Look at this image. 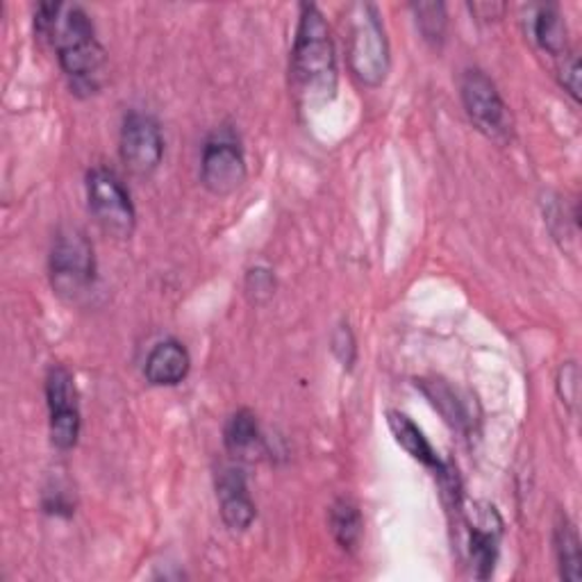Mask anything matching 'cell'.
<instances>
[{"mask_svg":"<svg viewBox=\"0 0 582 582\" xmlns=\"http://www.w3.org/2000/svg\"><path fill=\"white\" fill-rule=\"evenodd\" d=\"M223 441L225 448L235 456H244L257 441H260V424H257V416L250 410H239L235 412L223 430Z\"/></svg>","mask_w":582,"mask_h":582,"instance_id":"2e32d148","label":"cell"},{"mask_svg":"<svg viewBox=\"0 0 582 582\" xmlns=\"http://www.w3.org/2000/svg\"><path fill=\"white\" fill-rule=\"evenodd\" d=\"M331 533H333L335 541L344 548V551L352 553L355 548L360 546L362 533H365V522H362L360 507L348 499L335 501L331 507Z\"/></svg>","mask_w":582,"mask_h":582,"instance_id":"7c38bea8","label":"cell"},{"mask_svg":"<svg viewBox=\"0 0 582 582\" xmlns=\"http://www.w3.org/2000/svg\"><path fill=\"white\" fill-rule=\"evenodd\" d=\"M469 10L482 21H492V19H501V14L505 12V5H501V3H473V5H469Z\"/></svg>","mask_w":582,"mask_h":582,"instance_id":"7402d4cb","label":"cell"},{"mask_svg":"<svg viewBox=\"0 0 582 582\" xmlns=\"http://www.w3.org/2000/svg\"><path fill=\"white\" fill-rule=\"evenodd\" d=\"M248 169L242 148L225 137L210 139L203 148L201 182L214 197H231L244 182Z\"/></svg>","mask_w":582,"mask_h":582,"instance_id":"52a82bcc","label":"cell"},{"mask_svg":"<svg viewBox=\"0 0 582 582\" xmlns=\"http://www.w3.org/2000/svg\"><path fill=\"white\" fill-rule=\"evenodd\" d=\"M221 519L233 533H244L255 522L257 510L248 494V482L239 467H223L216 475Z\"/></svg>","mask_w":582,"mask_h":582,"instance_id":"ba28073f","label":"cell"},{"mask_svg":"<svg viewBox=\"0 0 582 582\" xmlns=\"http://www.w3.org/2000/svg\"><path fill=\"white\" fill-rule=\"evenodd\" d=\"M87 201L101 228L119 239H131L137 225V212L131 193L110 169H91L87 174Z\"/></svg>","mask_w":582,"mask_h":582,"instance_id":"277c9868","label":"cell"},{"mask_svg":"<svg viewBox=\"0 0 582 582\" xmlns=\"http://www.w3.org/2000/svg\"><path fill=\"white\" fill-rule=\"evenodd\" d=\"M244 289H246V296L250 303L255 305H265L273 299L276 294V276L271 269L267 267H255L246 273L244 280Z\"/></svg>","mask_w":582,"mask_h":582,"instance_id":"ac0fdd59","label":"cell"},{"mask_svg":"<svg viewBox=\"0 0 582 582\" xmlns=\"http://www.w3.org/2000/svg\"><path fill=\"white\" fill-rule=\"evenodd\" d=\"M337 53L331 25L316 5H303L291 48V89L305 108L335 99L337 91Z\"/></svg>","mask_w":582,"mask_h":582,"instance_id":"6da1fadb","label":"cell"},{"mask_svg":"<svg viewBox=\"0 0 582 582\" xmlns=\"http://www.w3.org/2000/svg\"><path fill=\"white\" fill-rule=\"evenodd\" d=\"M533 37L548 55L553 57L567 55V25L558 8L553 5L539 8L533 21Z\"/></svg>","mask_w":582,"mask_h":582,"instance_id":"5bb4252c","label":"cell"},{"mask_svg":"<svg viewBox=\"0 0 582 582\" xmlns=\"http://www.w3.org/2000/svg\"><path fill=\"white\" fill-rule=\"evenodd\" d=\"M553 541H556V556H558L560 578L569 580V582H578L580 580V564H582L580 537H578V530L569 522L567 514L558 516Z\"/></svg>","mask_w":582,"mask_h":582,"instance_id":"4fadbf2b","label":"cell"},{"mask_svg":"<svg viewBox=\"0 0 582 582\" xmlns=\"http://www.w3.org/2000/svg\"><path fill=\"white\" fill-rule=\"evenodd\" d=\"M191 369L189 350L176 342H159L146 358L144 376L153 387H176L180 384Z\"/></svg>","mask_w":582,"mask_h":582,"instance_id":"30bf717a","label":"cell"},{"mask_svg":"<svg viewBox=\"0 0 582 582\" xmlns=\"http://www.w3.org/2000/svg\"><path fill=\"white\" fill-rule=\"evenodd\" d=\"M558 390H560V396L564 403L573 405L578 401V367H575V362H567L560 369Z\"/></svg>","mask_w":582,"mask_h":582,"instance_id":"44dd1931","label":"cell"},{"mask_svg":"<svg viewBox=\"0 0 582 582\" xmlns=\"http://www.w3.org/2000/svg\"><path fill=\"white\" fill-rule=\"evenodd\" d=\"M48 269L57 296L67 301L85 296L96 278V257L89 237L80 228L59 231L51 250Z\"/></svg>","mask_w":582,"mask_h":582,"instance_id":"3957f363","label":"cell"},{"mask_svg":"<svg viewBox=\"0 0 582 582\" xmlns=\"http://www.w3.org/2000/svg\"><path fill=\"white\" fill-rule=\"evenodd\" d=\"M165 157V137L153 116L131 112L121 127V159L135 176H150Z\"/></svg>","mask_w":582,"mask_h":582,"instance_id":"8992f818","label":"cell"},{"mask_svg":"<svg viewBox=\"0 0 582 582\" xmlns=\"http://www.w3.org/2000/svg\"><path fill=\"white\" fill-rule=\"evenodd\" d=\"M346 57L352 76L365 87H380L390 74V42L380 12L371 3H352L346 10Z\"/></svg>","mask_w":582,"mask_h":582,"instance_id":"7a4b0ae2","label":"cell"},{"mask_svg":"<svg viewBox=\"0 0 582 582\" xmlns=\"http://www.w3.org/2000/svg\"><path fill=\"white\" fill-rule=\"evenodd\" d=\"M418 387H422V392L430 399V403L439 410V414L452 428L465 430L469 426V416L462 403L444 380H418Z\"/></svg>","mask_w":582,"mask_h":582,"instance_id":"9a60e30c","label":"cell"},{"mask_svg":"<svg viewBox=\"0 0 582 582\" xmlns=\"http://www.w3.org/2000/svg\"><path fill=\"white\" fill-rule=\"evenodd\" d=\"M460 96L467 116L478 133L501 144L512 137V116L488 74L480 69L465 71L460 80Z\"/></svg>","mask_w":582,"mask_h":582,"instance_id":"5b68a950","label":"cell"},{"mask_svg":"<svg viewBox=\"0 0 582 582\" xmlns=\"http://www.w3.org/2000/svg\"><path fill=\"white\" fill-rule=\"evenodd\" d=\"M387 424H390L394 439L405 448L410 458H414L416 462H422L424 467L433 469L437 475H441L446 471L444 462L437 456V450L430 446V441L426 439L422 428H418L410 416L392 410L390 414H387Z\"/></svg>","mask_w":582,"mask_h":582,"instance_id":"8fae6325","label":"cell"},{"mask_svg":"<svg viewBox=\"0 0 582 582\" xmlns=\"http://www.w3.org/2000/svg\"><path fill=\"white\" fill-rule=\"evenodd\" d=\"M558 78L564 91L571 96L575 103H580V87H582V74H580V59L575 53L562 55V61L558 67Z\"/></svg>","mask_w":582,"mask_h":582,"instance_id":"ffe728a7","label":"cell"},{"mask_svg":"<svg viewBox=\"0 0 582 582\" xmlns=\"http://www.w3.org/2000/svg\"><path fill=\"white\" fill-rule=\"evenodd\" d=\"M478 514V522L471 524V539H469V553L471 562L475 564V575L480 580H488L494 573L499 560V539H501V519L494 507H484Z\"/></svg>","mask_w":582,"mask_h":582,"instance_id":"9c48e42d","label":"cell"},{"mask_svg":"<svg viewBox=\"0 0 582 582\" xmlns=\"http://www.w3.org/2000/svg\"><path fill=\"white\" fill-rule=\"evenodd\" d=\"M333 352L344 369L348 371L352 369L355 358H358V342H355V335L348 328V323H342V326L333 333Z\"/></svg>","mask_w":582,"mask_h":582,"instance_id":"d6986e66","label":"cell"},{"mask_svg":"<svg viewBox=\"0 0 582 582\" xmlns=\"http://www.w3.org/2000/svg\"><path fill=\"white\" fill-rule=\"evenodd\" d=\"M412 12L416 16V27L422 32L424 40L439 46L446 37V5L441 3H416L412 5Z\"/></svg>","mask_w":582,"mask_h":582,"instance_id":"e0dca14e","label":"cell"}]
</instances>
